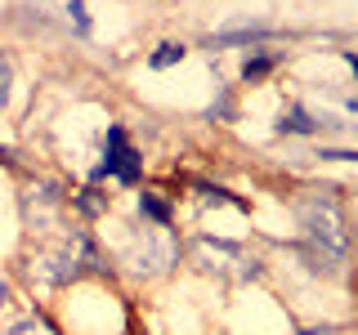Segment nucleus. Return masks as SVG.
Returning a JSON list of instances; mask_svg holds the SVG:
<instances>
[{"label":"nucleus","mask_w":358,"mask_h":335,"mask_svg":"<svg viewBox=\"0 0 358 335\" xmlns=\"http://www.w3.org/2000/svg\"><path fill=\"white\" fill-rule=\"evenodd\" d=\"M305 335H336V331H327V327H322V331H318V327H313V331H305Z\"/></svg>","instance_id":"nucleus-11"},{"label":"nucleus","mask_w":358,"mask_h":335,"mask_svg":"<svg viewBox=\"0 0 358 335\" xmlns=\"http://www.w3.org/2000/svg\"><path fill=\"white\" fill-rule=\"evenodd\" d=\"M9 335H54L45 322H18V327H9Z\"/></svg>","instance_id":"nucleus-8"},{"label":"nucleus","mask_w":358,"mask_h":335,"mask_svg":"<svg viewBox=\"0 0 358 335\" xmlns=\"http://www.w3.org/2000/svg\"><path fill=\"white\" fill-rule=\"evenodd\" d=\"M264 72H268V59H251V63L242 67V76H246V81H255V76H264Z\"/></svg>","instance_id":"nucleus-9"},{"label":"nucleus","mask_w":358,"mask_h":335,"mask_svg":"<svg viewBox=\"0 0 358 335\" xmlns=\"http://www.w3.org/2000/svg\"><path fill=\"white\" fill-rule=\"evenodd\" d=\"M9 85H14V72H9V63H5V54H0V107L9 103Z\"/></svg>","instance_id":"nucleus-7"},{"label":"nucleus","mask_w":358,"mask_h":335,"mask_svg":"<svg viewBox=\"0 0 358 335\" xmlns=\"http://www.w3.org/2000/svg\"><path fill=\"white\" fill-rule=\"evenodd\" d=\"M350 67H354V72H358V54H350Z\"/></svg>","instance_id":"nucleus-12"},{"label":"nucleus","mask_w":358,"mask_h":335,"mask_svg":"<svg viewBox=\"0 0 358 335\" xmlns=\"http://www.w3.org/2000/svg\"><path fill=\"white\" fill-rule=\"evenodd\" d=\"M278 130H282V134H309V130H313V121L305 117V112H287V117L278 121Z\"/></svg>","instance_id":"nucleus-6"},{"label":"nucleus","mask_w":358,"mask_h":335,"mask_svg":"<svg viewBox=\"0 0 358 335\" xmlns=\"http://www.w3.org/2000/svg\"><path fill=\"white\" fill-rule=\"evenodd\" d=\"M72 14H76V27L85 31V27H90V18H85V5H81V0H72Z\"/></svg>","instance_id":"nucleus-10"},{"label":"nucleus","mask_w":358,"mask_h":335,"mask_svg":"<svg viewBox=\"0 0 358 335\" xmlns=\"http://www.w3.org/2000/svg\"><path fill=\"white\" fill-rule=\"evenodd\" d=\"M184 54H188L184 45H175V40H171V45H162V50H157L148 63L157 67V72H162V67H175V63H184Z\"/></svg>","instance_id":"nucleus-5"},{"label":"nucleus","mask_w":358,"mask_h":335,"mask_svg":"<svg viewBox=\"0 0 358 335\" xmlns=\"http://www.w3.org/2000/svg\"><path fill=\"white\" fill-rule=\"evenodd\" d=\"M300 228H305V260L313 273H336L350 255V232L345 215L331 197H305L300 201Z\"/></svg>","instance_id":"nucleus-1"},{"label":"nucleus","mask_w":358,"mask_h":335,"mask_svg":"<svg viewBox=\"0 0 358 335\" xmlns=\"http://www.w3.org/2000/svg\"><path fill=\"white\" fill-rule=\"evenodd\" d=\"M139 210H143V215H148V219H157V223H162V228H166V223H171V206H166L162 197H152V193H139Z\"/></svg>","instance_id":"nucleus-4"},{"label":"nucleus","mask_w":358,"mask_h":335,"mask_svg":"<svg viewBox=\"0 0 358 335\" xmlns=\"http://www.w3.org/2000/svg\"><path fill=\"white\" fill-rule=\"evenodd\" d=\"M99 174H117L121 184H134L139 179V152L126 148V134L121 130H108V156L99 165Z\"/></svg>","instance_id":"nucleus-3"},{"label":"nucleus","mask_w":358,"mask_h":335,"mask_svg":"<svg viewBox=\"0 0 358 335\" xmlns=\"http://www.w3.org/2000/svg\"><path fill=\"white\" fill-rule=\"evenodd\" d=\"M85 268H103V264H99L94 246H90L81 232H67V237H59L54 246H45L36 255V273L45 282H72V277H81Z\"/></svg>","instance_id":"nucleus-2"}]
</instances>
